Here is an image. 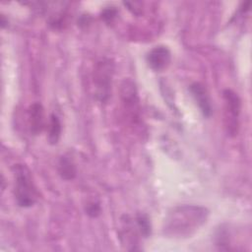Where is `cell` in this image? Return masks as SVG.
Wrapping results in <instances>:
<instances>
[{"instance_id": "obj_1", "label": "cell", "mask_w": 252, "mask_h": 252, "mask_svg": "<svg viewBox=\"0 0 252 252\" xmlns=\"http://www.w3.org/2000/svg\"><path fill=\"white\" fill-rule=\"evenodd\" d=\"M209 214V210L202 206H176L164 218L162 224L163 234L170 238L190 237L207 222Z\"/></svg>"}, {"instance_id": "obj_2", "label": "cell", "mask_w": 252, "mask_h": 252, "mask_svg": "<svg viewBox=\"0 0 252 252\" xmlns=\"http://www.w3.org/2000/svg\"><path fill=\"white\" fill-rule=\"evenodd\" d=\"M12 170L14 175V196L17 204L22 208L32 207L37 199V191L30 169L23 163H17Z\"/></svg>"}, {"instance_id": "obj_3", "label": "cell", "mask_w": 252, "mask_h": 252, "mask_svg": "<svg viewBox=\"0 0 252 252\" xmlns=\"http://www.w3.org/2000/svg\"><path fill=\"white\" fill-rule=\"evenodd\" d=\"M113 65L108 59H101L95 65L94 72V84L95 96L100 102H106L111 93V80Z\"/></svg>"}, {"instance_id": "obj_4", "label": "cell", "mask_w": 252, "mask_h": 252, "mask_svg": "<svg viewBox=\"0 0 252 252\" xmlns=\"http://www.w3.org/2000/svg\"><path fill=\"white\" fill-rule=\"evenodd\" d=\"M222 96L224 100V126L228 135L235 136L241 110V100L235 92L228 89L223 91Z\"/></svg>"}, {"instance_id": "obj_5", "label": "cell", "mask_w": 252, "mask_h": 252, "mask_svg": "<svg viewBox=\"0 0 252 252\" xmlns=\"http://www.w3.org/2000/svg\"><path fill=\"white\" fill-rule=\"evenodd\" d=\"M146 60L152 70L160 72L166 69L169 65L171 61V53L165 46H156L148 52Z\"/></svg>"}, {"instance_id": "obj_6", "label": "cell", "mask_w": 252, "mask_h": 252, "mask_svg": "<svg viewBox=\"0 0 252 252\" xmlns=\"http://www.w3.org/2000/svg\"><path fill=\"white\" fill-rule=\"evenodd\" d=\"M189 91L198 104L204 116L209 117L212 114V103L205 87L200 83H193L189 87Z\"/></svg>"}, {"instance_id": "obj_7", "label": "cell", "mask_w": 252, "mask_h": 252, "mask_svg": "<svg viewBox=\"0 0 252 252\" xmlns=\"http://www.w3.org/2000/svg\"><path fill=\"white\" fill-rule=\"evenodd\" d=\"M120 94L125 107L131 111L137 110L139 105V97L134 82L130 79H125L121 84Z\"/></svg>"}, {"instance_id": "obj_8", "label": "cell", "mask_w": 252, "mask_h": 252, "mask_svg": "<svg viewBox=\"0 0 252 252\" xmlns=\"http://www.w3.org/2000/svg\"><path fill=\"white\" fill-rule=\"evenodd\" d=\"M28 121L30 130L33 135H38L44 127L43 107L39 102H33L28 110Z\"/></svg>"}, {"instance_id": "obj_9", "label": "cell", "mask_w": 252, "mask_h": 252, "mask_svg": "<svg viewBox=\"0 0 252 252\" xmlns=\"http://www.w3.org/2000/svg\"><path fill=\"white\" fill-rule=\"evenodd\" d=\"M58 172L62 179L72 180L76 177L77 168L76 164L70 156L63 155L60 157L58 161Z\"/></svg>"}, {"instance_id": "obj_10", "label": "cell", "mask_w": 252, "mask_h": 252, "mask_svg": "<svg viewBox=\"0 0 252 252\" xmlns=\"http://www.w3.org/2000/svg\"><path fill=\"white\" fill-rule=\"evenodd\" d=\"M61 136V123L57 115L52 113L49 119L48 127V142L50 145H56Z\"/></svg>"}, {"instance_id": "obj_11", "label": "cell", "mask_w": 252, "mask_h": 252, "mask_svg": "<svg viewBox=\"0 0 252 252\" xmlns=\"http://www.w3.org/2000/svg\"><path fill=\"white\" fill-rule=\"evenodd\" d=\"M136 221V225L138 227V229L140 230V233L144 236V237H149L152 231V225H151V221L148 218L147 215L145 214H138L136 216L135 219Z\"/></svg>"}, {"instance_id": "obj_12", "label": "cell", "mask_w": 252, "mask_h": 252, "mask_svg": "<svg viewBox=\"0 0 252 252\" xmlns=\"http://www.w3.org/2000/svg\"><path fill=\"white\" fill-rule=\"evenodd\" d=\"M85 212L91 218L98 217L100 215V213H101V208H100L99 203H97V202H90V203H88L86 208H85Z\"/></svg>"}, {"instance_id": "obj_13", "label": "cell", "mask_w": 252, "mask_h": 252, "mask_svg": "<svg viewBox=\"0 0 252 252\" xmlns=\"http://www.w3.org/2000/svg\"><path fill=\"white\" fill-rule=\"evenodd\" d=\"M116 15H117V10L115 9V7H107L103 9L101 12V19L105 23H111L115 19Z\"/></svg>"}]
</instances>
